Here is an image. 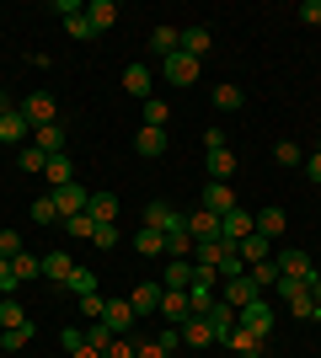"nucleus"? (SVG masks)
I'll list each match as a JSON object with an SVG mask.
<instances>
[{
  "mask_svg": "<svg viewBox=\"0 0 321 358\" xmlns=\"http://www.w3.org/2000/svg\"><path fill=\"white\" fill-rule=\"evenodd\" d=\"M16 113L27 118V129H48V123H59V102H54V91H32V96H22Z\"/></svg>",
  "mask_w": 321,
  "mask_h": 358,
  "instance_id": "nucleus-1",
  "label": "nucleus"
},
{
  "mask_svg": "<svg viewBox=\"0 0 321 358\" xmlns=\"http://www.w3.org/2000/svg\"><path fill=\"white\" fill-rule=\"evenodd\" d=\"M199 70H204V64L193 59V54H183V48H177L171 59H161V80H166V86H193Z\"/></svg>",
  "mask_w": 321,
  "mask_h": 358,
  "instance_id": "nucleus-2",
  "label": "nucleus"
},
{
  "mask_svg": "<svg viewBox=\"0 0 321 358\" xmlns=\"http://www.w3.org/2000/svg\"><path fill=\"white\" fill-rule=\"evenodd\" d=\"M86 203H92V187H80V182H64V187H54V209H59V220H76V214H86Z\"/></svg>",
  "mask_w": 321,
  "mask_h": 358,
  "instance_id": "nucleus-3",
  "label": "nucleus"
},
{
  "mask_svg": "<svg viewBox=\"0 0 321 358\" xmlns=\"http://www.w3.org/2000/svg\"><path fill=\"white\" fill-rule=\"evenodd\" d=\"M273 262H278V278H294V284H311V278H316V268H311V257L300 252V246H284Z\"/></svg>",
  "mask_w": 321,
  "mask_h": 358,
  "instance_id": "nucleus-4",
  "label": "nucleus"
},
{
  "mask_svg": "<svg viewBox=\"0 0 321 358\" xmlns=\"http://www.w3.org/2000/svg\"><path fill=\"white\" fill-rule=\"evenodd\" d=\"M220 299L236 305V310H246L252 299H262V289L252 284V273H241V278H220Z\"/></svg>",
  "mask_w": 321,
  "mask_h": 358,
  "instance_id": "nucleus-5",
  "label": "nucleus"
},
{
  "mask_svg": "<svg viewBox=\"0 0 321 358\" xmlns=\"http://www.w3.org/2000/svg\"><path fill=\"white\" fill-rule=\"evenodd\" d=\"M145 224H150V230H161V236H171V230H187V214H177L171 203H161V198H155V203H145Z\"/></svg>",
  "mask_w": 321,
  "mask_h": 358,
  "instance_id": "nucleus-6",
  "label": "nucleus"
},
{
  "mask_svg": "<svg viewBox=\"0 0 321 358\" xmlns=\"http://www.w3.org/2000/svg\"><path fill=\"white\" fill-rule=\"evenodd\" d=\"M199 268H193V257H166V268H161V289H193Z\"/></svg>",
  "mask_w": 321,
  "mask_h": 358,
  "instance_id": "nucleus-7",
  "label": "nucleus"
},
{
  "mask_svg": "<svg viewBox=\"0 0 321 358\" xmlns=\"http://www.w3.org/2000/svg\"><path fill=\"white\" fill-rule=\"evenodd\" d=\"M187 315H193V305H187V289H161V321L183 331Z\"/></svg>",
  "mask_w": 321,
  "mask_h": 358,
  "instance_id": "nucleus-8",
  "label": "nucleus"
},
{
  "mask_svg": "<svg viewBox=\"0 0 321 358\" xmlns=\"http://www.w3.org/2000/svg\"><path fill=\"white\" fill-rule=\"evenodd\" d=\"M139 315H134V305L129 299H107V310H102V327L113 331V337H129V327H134Z\"/></svg>",
  "mask_w": 321,
  "mask_h": 358,
  "instance_id": "nucleus-9",
  "label": "nucleus"
},
{
  "mask_svg": "<svg viewBox=\"0 0 321 358\" xmlns=\"http://www.w3.org/2000/svg\"><path fill=\"white\" fill-rule=\"evenodd\" d=\"M204 321L214 327V343H225L230 331H236V321H241V310H236V305H225V299H214L209 310H204Z\"/></svg>",
  "mask_w": 321,
  "mask_h": 358,
  "instance_id": "nucleus-10",
  "label": "nucleus"
},
{
  "mask_svg": "<svg viewBox=\"0 0 321 358\" xmlns=\"http://www.w3.org/2000/svg\"><path fill=\"white\" fill-rule=\"evenodd\" d=\"M123 91H129V96H139V102H150V96H155L150 64H129V70H123Z\"/></svg>",
  "mask_w": 321,
  "mask_h": 358,
  "instance_id": "nucleus-11",
  "label": "nucleus"
},
{
  "mask_svg": "<svg viewBox=\"0 0 321 358\" xmlns=\"http://www.w3.org/2000/svg\"><path fill=\"white\" fill-rule=\"evenodd\" d=\"M225 348H230V353H236V358H241V353H268V337L236 321V331H230V337H225Z\"/></svg>",
  "mask_w": 321,
  "mask_h": 358,
  "instance_id": "nucleus-12",
  "label": "nucleus"
},
{
  "mask_svg": "<svg viewBox=\"0 0 321 358\" xmlns=\"http://www.w3.org/2000/svg\"><path fill=\"white\" fill-rule=\"evenodd\" d=\"M252 230H257L262 241H278L284 230H290V214H284V209H257V214H252Z\"/></svg>",
  "mask_w": 321,
  "mask_h": 358,
  "instance_id": "nucleus-13",
  "label": "nucleus"
},
{
  "mask_svg": "<svg viewBox=\"0 0 321 358\" xmlns=\"http://www.w3.org/2000/svg\"><path fill=\"white\" fill-rule=\"evenodd\" d=\"M199 209H209V214H220V220H225L230 209H236V187H225V182H209V187H204V203Z\"/></svg>",
  "mask_w": 321,
  "mask_h": 358,
  "instance_id": "nucleus-14",
  "label": "nucleus"
},
{
  "mask_svg": "<svg viewBox=\"0 0 321 358\" xmlns=\"http://www.w3.org/2000/svg\"><path fill=\"white\" fill-rule=\"evenodd\" d=\"M27 145H38L43 155H64V145H70V134H64V123H48V129H32Z\"/></svg>",
  "mask_w": 321,
  "mask_h": 358,
  "instance_id": "nucleus-15",
  "label": "nucleus"
},
{
  "mask_svg": "<svg viewBox=\"0 0 321 358\" xmlns=\"http://www.w3.org/2000/svg\"><path fill=\"white\" fill-rule=\"evenodd\" d=\"M246 236H252V214H246V209H230L225 220H220V241H230V246H241Z\"/></svg>",
  "mask_w": 321,
  "mask_h": 358,
  "instance_id": "nucleus-16",
  "label": "nucleus"
},
{
  "mask_svg": "<svg viewBox=\"0 0 321 358\" xmlns=\"http://www.w3.org/2000/svg\"><path fill=\"white\" fill-rule=\"evenodd\" d=\"M241 327L262 331V337H273V305H268V299H252V305L241 310Z\"/></svg>",
  "mask_w": 321,
  "mask_h": 358,
  "instance_id": "nucleus-17",
  "label": "nucleus"
},
{
  "mask_svg": "<svg viewBox=\"0 0 321 358\" xmlns=\"http://www.w3.org/2000/svg\"><path fill=\"white\" fill-rule=\"evenodd\" d=\"M187 236H193V241H220V214L193 209V214H187Z\"/></svg>",
  "mask_w": 321,
  "mask_h": 358,
  "instance_id": "nucleus-18",
  "label": "nucleus"
},
{
  "mask_svg": "<svg viewBox=\"0 0 321 358\" xmlns=\"http://www.w3.org/2000/svg\"><path fill=\"white\" fill-rule=\"evenodd\" d=\"M183 343L204 353V348H214V327L204 321V315H187V321H183Z\"/></svg>",
  "mask_w": 321,
  "mask_h": 358,
  "instance_id": "nucleus-19",
  "label": "nucleus"
},
{
  "mask_svg": "<svg viewBox=\"0 0 321 358\" xmlns=\"http://www.w3.org/2000/svg\"><path fill=\"white\" fill-rule=\"evenodd\" d=\"M236 257H241L246 268H257V262H268V257H273V241H262L257 230H252V236H246L241 246H236Z\"/></svg>",
  "mask_w": 321,
  "mask_h": 358,
  "instance_id": "nucleus-20",
  "label": "nucleus"
},
{
  "mask_svg": "<svg viewBox=\"0 0 321 358\" xmlns=\"http://www.w3.org/2000/svg\"><path fill=\"white\" fill-rule=\"evenodd\" d=\"M134 150L145 155V161H155V155H166V129H145V123H139V134H134Z\"/></svg>",
  "mask_w": 321,
  "mask_h": 358,
  "instance_id": "nucleus-21",
  "label": "nucleus"
},
{
  "mask_svg": "<svg viewBox=\"0 0 321 358\" xmlns=\"http://www.w3.org/2000/svg\"><path fill=\"white\" fill-rule=\"evenodd\" d=\"M204 161H209V182H230V171H236V155H230V145L204 150Z\"/></svg>",
  "mask_w": 321,
  "mask_h": 358,
  "instance_id": "nucleus-22",
  "label": "nucleus"
},
{
  "mask_svg": "<svg viewBox=\"0 0 321 358\" xmlns=\"http://www.w3.org/2000/svg\"><path fill=\"white\" fill-rule=\"evenodd\" d=\"M70 273H76V257H70V252H48V257H43V278L70 284Z\"/></svg>",
  "mask_w": 321,
  "mask_h": 358,
  "instance_id": "nucleus-23",
  "label": "nucleus"
},
{
  "mask_svg": "<svg viewBox=\"0 0 321 358\" xmlns=\"http://www.w3.org/2000/svg\"><path fill=\"white\" fill-rule=\"evenodd\" d=\"M86 214H92L97 224H118V198H113V193H92Z\"/></svg>",
  "mask_w": 321,
  "mask_h": 358,
  "instance_id": "nucleus-24",
  "label": "nucleus"
},
{
  "mask_svg": "<svg viewBox=\"0 0 321 358\" xmlns=\"http://www.w3.org/2000/svg\"><path fill=\"white\" fill-rule=\"evenodd\" d=\"M129 305H134V315H155L161 310V284H139L134 294H129Z\"/></svg>",
  "mask_w": 321,
  "mask_h": 358,
  "instance_id": "nucleus-25",
  "label": "nucleus"
},
{
  "mask_svg": "<svg viewBox=\"0 0 321 358\" xmlns=\"http://www.w3.org/2000/svg\"><path fill=\"white\" fill-rule=\"evenodd\" d=\"M43 177H48V193H54V187H64V182H76V166H70V155H48Z\"/></svg>",
  "mask_w": 321,
  "mask_h": 358,
  "instance_id": "nucleus-26",
  "label": "nucleus"
},
{
  "mask_svg": "<svg viewBox=\"0 0 321 358\" xmlns=\"http://www.w3.org/2000/svg\"><path fill=\"white\" fill-rule=\"evenodd\" d=\"M214 48V38H209V27H183V54H193V59L204 64V54Z\"/></svg>",
  "mask_w": 321,
  "mask_h": 358,
  "instance_id": "nucleus-27",
  "label": "nucleus"
},
{
  "mask_svg": "<svg viewBox=\"0 0 321 358\" xmlns=\"http://www.w3.org/2000/svg\"><path fill=\"white\" fill-rule=\"evenodd\" d=\"M86 22H92V32H107L118 22V6H113V0H92V6H86Z\"/></svg>",
  "mask_w": 321,
  "mask_h": 358,
  "instance_id": "nucleus-28",
  "label": "nucleus"
},
{
  "mask_svg": "<svg viewBox=\"0 0 321 358\" xmlns=\"http://www.w3.org/2000/svg\"><path fill=\"white\" fill-rule=\"evenodd\" d=\"M150 48L161 54V59H171V54L183 48V32H177V27H155V32H150Z\"/></svg>",
  "mask_w": 321,
  "mask_h": 358,
  "instance_id": "nucleus-29",
  "label": "nucleus"
},
{
  "mask_svg": "<svg viewBox=\"0 0 321 358\" xmlns=\"http://www.w3.org/2000/svg\"><path fill=\"white\" fill-rule=\"evenodd\" d=\"M0 139H6V145H22V139H32L27 118H22V113H6V118H0Z\"/></svg>",
  "mask_w": 321,
  "mask_h": 358,
  "instance_id": "nucleus-30",
  "label": "nucleus"
},
{
  "mask_svg": "<svg viewBox=\"0 0 321 358\" xmlns=\"http://www.w3.org/2000/svg\"><path fill=\"white\" fill-rule=\"evenodd\" d=\"M27 321H32V315L22 310V305H16V294H6V299H0V331H11V327H27Z\"/></svg>",
  "mask_w": 321,
  "mask_h": 358,
  "instance_id": "nucleus-31",
  "label": "nucleus"
},
{
  "mask_svg": "<svg viewBox=\"0 0 321 358\" xmlns=\"http://www.w3.org/2000/svg\"><path fill=\"white\" fill-rule=\"evenodd\" d=\"M16 166H22V171H27V177H43V166H48V155L38 145H22L16 150Z\"/></svg>",
  "mask_w": 321,
  "mask_h": 358,
  "instance_id": "nucleus-32",
  "label": "nucleus"
},
{
  "mask_svg": "<svg viewBox=\"0 0 321 358\" xmlns=\"http://www.w3.org/2000/svg\"><path fill=\"white\" fill-rule=\"evenodd\" d=\"M134 252H139V257H161V252H166V236L145 224V230H139V236H134Z\"/></svg>",
  "mask_w": 321,
  "mask_h": 358,
  "instance_id": "nucleus-33",
  "label": "nucleus"
},
{
  "mask_svg": "<svg viewBox=\"0 0 321 358\" xmlns=\"http://www.w3.org/2000/svg\"><path fill=\"white\" fill-rule=\"evenodd\" d=\"M273 161L284 166V171H294V166H306V150L294 145V139H278V145H273Z\"/></svg>",
  "mask_w": 321,
  "mask_h": 358,
  "instance_id": "nucleus-34",
  "label": "nucleus"
},
{
  "mask_svg": "<svg viewBox=\"0 0 321 358\" xmlns=\"http://www.w3.org/2000/svg\"><path fill=\"white\" fill-rule=\"evenodd\" d=\"M32 224H64L59 209H54V193H38V198H32Z\"/></svg>",
  "mask_w": 321,
  "mask_h": 358,
  "instance_id": "nucleus-35",
  "label": "nucleus"
},
{
  "mask_svg": "<svg viewBox=\"0 0 321 358\" xmlns=\"http://www.w3.org/2000/svg\"><path fill=\"white\" fill-rule=\"evenodd\" d=\"M214 299H220V294H214V284H204V278H193V289H187V305H193V315H204V310H209V305H214Z\"/></svg>",
  "mask_w": 321,
  "mask_h": 358,
  "instance_id": "nucleus-36",
  "label": "nucleus"
},
{
  "mask_svg": "<svg viewBox=\"0 0 321 358\" xmlns=\"http://www.w3.org/2000/svg\"><path fill=\"white\" fill-rule=\"evenodd\" d=\"M214 107H220V113H236V107H246V96H241V86H214Z\"/></svg>",
  "mask_w": 321,
  "mask_h": 358,
  "instance_id": "nucleus-37",
  "label": "nucleus"
},
{
  "mask_svg": "<svg viewBox=\"0 0 321 358\" xmlns=\"http://www.w3.org/2000/svg\"><path fill=\"white\" fill-rule=\"evenodd\" d=\"M76 310L86 315V321H102V310H107V299H102V289H92V294H76Z\"/></svg>",
  "mask_w": 321,
  "mask_h": 358,
  "instance_id": "nucleus-38",
  "label": "nucleus"
},
{
  "mask_svg": "<svg viewBox=\"0 0 321 358\" xmlns=\"http://www.w3.org/2000/svg\"><path fill=\"white\" fill-rule=\"evenodd\" d=\"M166 118H171V102L150 96V102H145V129H166Z\"/></svg>",
  "mask_w": 321,
  "mask_h": 358,
  "instance_id": "nucleus-39",
  "label": "nucleus"
},
{
  "mask_svg": "<svg viewBox=\"0 0 321 358\" xmlns=\"http://www.w3.org/2000/svg\"><path fill=\"white\" fill-rule=\"evenodd\" d=\"M27 343H32V321H27V327H11V331H0V348H6V353H22Z\"/></svg>",
  "mask_w": 321,
  "mask_h": 358,
  "instance_id": "nucleus-40",
  "label": "nucleus"
},
{
  "mask_svg": "<svg viewBox=\"0 0 321 358\" xmlns=\"http://www.w3.org/2000/svg\"><path fill=\"white\" fill-rule=\"evenodd\" d=\"M246 273H252V284H257V289H273V284H278V262H273V257H268V262H257V268H246Z\"/></svg>",
  "mask_w": 321,
  "mask_h": 358,
  "instance_id": "nucleus-41",
  "label": "nucleus"
},
{
  "mask_svg": "<svg viewBox=\"0 0 321 358\" xmlns=\"http://www.w3.org/2000/svg\"><path fill=\"white\" fill-rule=\"evenodd\" d=\"M64 289H70V294H92V289H97V273L76 262V273H70V284H64Z\"/></svg>",
  "mask_w": 321,
  "mask_h": 358,
  "instance_id": "nucleus-42",
  "label": "nucleus"
},
{
  "mask_svg": "<svg viewBox=\"0 0 321 358\" xmlns=\"http://www.w3.org/2000/svg\"><path fill=\"white\" fill-rule=\"evenodd\" d=\"M16 289H22V273L11 257H0V294H16Z\"/></svg>",
  "mask_w": 321,
  "mask_h": 358,
  "instance_id": "nucleus-43",
  "label": "nucleus"
},
{
  "mask_svg": "<svg viewBox=\"0 0 321 358\" xmlns=\"http://www.w3.org/2000/svg\"><path fill=\"white\" fill-rule=\"evenodd\" d=\"M193 246H199V241L187 236V230H171V236H166V257H187Z\"/></svg>",
  "mask_w": 321,
  "mask_h": 358,
  "instance_id": "nucleus-44",
  "label": "nucleus"
},
{
  "mask_svg": "<svg viewBox=\"0 0 321 358\" xmlns=\"http://www.w3.org/2000/svg\"><path fill=\"white\" fill-rule=\"evenodd\" d=\"M11 262H16V273H22V284H27V278H38V273H43V257H32V252L11 257Z\"/></svg>",
  "mask_w": 321,
  "mask_h": 358,
  "instance_id": "nucleus-45",
  "label": "nucleus"
},
{
  "mask_svg": "<svg viewBox=\"0 0 321 358\" xmlns=\"http://www.w3.org/2000/svg\"><path fill=\"white\" fill-rule=\"evenodd\" d=\"M102 358H139V343H129V337H113V343L102 348Z\"/></svg>",
  "mask_w": 321,
  "mask_h": 358,
  "instance_id": "nucleus-46",
  "label": "nucleus"
},
{
  "mask_svg": "<svg viewBox=\"0 0 321 358\" xmlns=\"http://www.w3.org/2000/svg\"><path fill=\"white\" fill-rule=\"evenodd\" d=\"M64 230H70V236H86V241H92V236H97V220H92V214H76V220H64Z\"/></svg>",
  "mask_w": 321,
  "mask_h": 358,
  "instance_id": "nucleus-47",
  "label": "nucleus"
},
{
  "mask_svg": "<svg viewBox=\"0 0 321 358\" xmlns=\"http://www.w3.org/2000/svg\"><path fill=\"white\" fill-rule=\"evenodd\" d=\"M27 246H22V236L16 230H0V257H22Z\"/></svg>",
  "mask_w": 321,
  "mask_h": 358,
  "instance_id": "nucleus-48",
  "label": "nucleus"
},
{
  "mask_svg": "<svg viewBox=\"0 0 321 358\" xmlns=\"http://www.w3.org/2000/svg\"><path fill=\"white\" fill-rule=\"evenodd\" d=\"M86 343H92V348H97V353H102V348H107V343H113V331H107V327H102V321H92V327H86Z\"/></svg>",
  "mask_w": 321,
  "mask_h": 358,
  "instance_id": "nucleus-49",
  "label": "nucleus"
},
{
  "mask_svg": "<svg viewBox=\"0 0 321 358\" xmlns=\"http://www.w3.org/2000/svg\"><path fill=\"white\" fill-rule=\"evenodd\" d=\"M97 246H102V252H113V246H118V224H97Z\"/></svg>",
  "mask_w": 321,
  "mask_h": 358,
  "instance_id": "nucleus-50",
  "label": "nucleus"
},
{
  "mask_svg": "<svg viewBox=\"0 0 321 358\" xmlns=\"http://www.w3.org/2000/svg\"><path fill=\"white\" fill-rule=\"evenodd\" d=\"M59 343H64V353H76V348L86 343V331H80V327H64V331H59Z\"/></svg>",
  "mask_w": 321,
  "mask_h": 358,
  "instance_id": "nucleus-51",
  "label": "nucleus"
},
{
  "mask_svg": "<svg viewBox=\"0 0 321 358\" xmlns=\"http://www.w3.org/2000/svg\"><path fill=\"white\" fill-rule=\"evenodd\" d=\"M155 343L166 348V353H177V348H183V331H177V327H161V337H155Z\"/></svg>",
  "mask_w": 321,
  "mask_h": 358,
  "instance_id": "nucleus-52",
  "label": "nucleus"
},
{
  "mask_svg": "<svg viewBox=\"0 0 321 358\" xmlns=\"http://www.w3.org/2000/svg\"><path fill=\"white\" fill-rule=\"evenodd\" d=\"M300 22H306V27H321V0H306V6H300Z\"/></svg>",
  "mask_w": 321,
  "mask_h": 358,
  "instance_id": "nucleus-53",
  "label": "nucleus"
},
{
  "mask_svg": "<svg viewBox=\"0 0 321 358\" xmlns=\"http://www.w3.org/2000/svg\"><path fill=\"white\" fill-rule=\"evenodd\" d=\"M225 145V129H204V150H220Z\"/></svg>",
  "mask_w": 321,
  "mask_h": 358,
  "instance_id": "nucleus-54",
  "label": "nucleus"
},
{
  "mask_svg": "<svg viewBox=\"0 0 321 358\" xmlns=\"http://www.w3.org/2000/svg\"><path fill=\"white\" fill-rule=\"evenodd\" d=\"M139 358H171V353L161 343H139Z\"/></svg>",
  "mask_w": 321,
  "mask_h": 358,
  "instance_id": "nucleus-55",
  "label": "nucleus"
},
{
  "mask_svg": "<svg viewBox=\"0 0 321 358\" xmlns=\"http://www.w3.org/2000/svg\"><path fill=\"white\" fill-rule=\"evenodd\" d=\"M306 177L321 182V150H316V155H306Z\"/></svg>",
  "mask_w": 321,
  "mask_h": 358,
  "instance_id": "nucleus-56",
  "label": "nucleus"
},
{
  "mask_svg": "<svg viewBox=\"0 0 321 358\" xmlns=\"http://www.w3.org/2000/svg\"><path fill=\"white\" fill-rule=\"evenodd\" d=\"M70 358H102V353H97L92 343H80V348H76V353H70Z\"/></svg>",
  "mask_w": 321,
  "mask_h": 358,
  "instance_id": "nucleus-57",
  "label": "nucleus"
},
{
  "mask_svg": "<svg viewBox=\"0 0 321 358\" xmlns=\"http://www.w3.org/2000/svg\"><path fill=\"white\" fill-rule=\"evenodd\" d=\"M241 358H262V353H241Z\"/></svg>",
  "mask_w": 321,
  "mask_h": 358,
  "instance_id": "nucleus-58",
  "label": "nucleus"
}]
</instances>
